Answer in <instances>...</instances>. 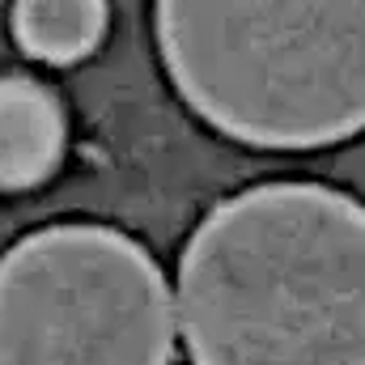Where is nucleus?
I'll use <instances>...</instances> for the list:
<instances>
[{"instance_id": "nucleus-1", "label": "nucleus", "mask_w": 365, "mask_h": 365, "mask_svg": "<svg viewBox=\"0 0 365 365\" xmlns=\"http://www.w3.org/2000/svg\"><path fill=\"white\" fill-rule=\"evenodd\" d=\"M195 365H365V204L264 182L217 204L179 264Z\"/></svg>"}, {"instance_id": "nucleus-5", "label": "nucleus", "mask_w": 365, "mask_h": 365, "mask_svg": "<svg viewBox=\"0 0 365 365\" xmlns=\"http://www.w3.org/2000/svg\"><path fill=\"white\" fill-rule=\"evenodd\" d=\"M13 34L43 64H77L106 34V0H17Z\"/></svg>"}, {"instance_id": "nucleus-4", "label": "nucleus", "mask_w": 365, "mask_h": 365, "mask_svg": "<svg viewBox=\"0 0 365 365\" xmlns=\"http://www.w3.org/2000/svg\"><path fill=\"white\" fill-rule=\"evenodd\" d=\"M60 98L30 77H0V191H26L64 158Z\"/></svg>"}, {"instance_id": "nucleus-2", "label": "nucleus", "mask_w": 365, "mask_h": 365, "mask_svg": "<svg viewBox=\"0 0 365 365\" xmlns=\"http://www.w3.org/2000/svg\"><path fill=\"white\" fill-rule=\"evenodd\" d=\"M158 47L230 140L323 149L365 132V0H158Z\"/></svg>"}, {"instance_id": "nucleus-3", "label": "nucleus", "mask_w": 365, "mask_h": 365, "mask_svg": "<svg viewBox=\"0 0 365 365\" xmlns=\"http://www.w3.org/2000/svg\"><path fill=\"white\" fill-rule=\"evenodd\" d=\"M175 293L106 225H51L0 259V365H170Z\"/></svg>"}]
</instances>
